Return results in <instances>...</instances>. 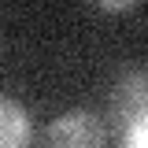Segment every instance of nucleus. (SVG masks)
Wrapping results in <instances>:
<instances>
[{
    "label": "nucleus",
    "mask_w": 148,
    "mask_h": 148,
    "mask_svg": "<svg viewBox=\"0 0 148 148\" xmlns=\"http://www.w3.org/2000/svg\"><path fill=\"white\" fill-rule=\"evenodd\" d=\"M133 122H148V74H145V67L126 71L108 96V122H104V130L122 133Z\"/></svg>",
    "instance_id": "obj_1"
},
{
    "label": "nucleus",
    "mask_w": 148,
    "mask_h": 148,
    "mask_svg": "<svg viewBox=\"0 0 148 148\" xmlns=\"http://www.w3.org/2000/svg\"><path fill=\"white\" fill-rule=\"evenodd\" d=\"M119 148H148V122H133L119 133Z\"/></svg>",
    "instance_id": "obj_4"
},
{
    "label": "nucleus",
    "mask_w": 148,
    "mask_h": 148,
    "mask_svg": "<svg viewBox=\"0 0 148 148\" xmlns=\"http://www.w3.org/2000/svg\"><path fill=\"white\" fill-rule=\"evenodd\" d=\"M104 141H108L104 119L85 108H71L48 122L41 148H104Z\"/></svg>",
    "instance_id": "obj_2"
},
{
    "label": "nucleus",
    "mask_w": 148,
    "mask_h": 148,
    "mask_svg": "<svg viewBox=\"0 0 148 148\" xmlns=\"http://www.w3.org/2000/svg\"><path fill=\"white\" fill-rule=\"evenodd\" d=\"M30 137H34L30 111L15 96L0 92V148H30Z\"/></svg>",
    "instance_id": "obj_3"
},
{
    "label": "nucleus",
    "mask_w": 148,
    "mask_h": 148,
    "mask_svg": "<svg viewBox=\"0 0 148 148\" xmlns=\"http://www.w3.org/2000/svg\"><path fill=\"white\" fill-rule=\"evenodd\" d=\"M96 8H100V11H133V8H137V0H122V4H111V0H100Z\"/></svg>",
    "instance_id": "obj_5"
}]
</instances>
